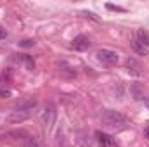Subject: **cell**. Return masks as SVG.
<instances>
[{
    "label": "cell",
    "instance_id": "9",
    "mask_svg": "<svg viewBox=\"0 0 149 147\" xmlns=\"http://www.w3.org/2000/svg\"><path fill=\"white\" fill-rule=\"evenodd\" d=\"M132 49H134L139 55H148V54H149V49L146 47V45H142L137 38H134V40H132Z\"/></svg>",
    "mask_w": 149,
    "mask_h": 147
},
{
    "label": "cell",
    "instance_id": "17",
    "mask_svg": "<svg viewBox=\"0 0 149 147\" xmlns=\"http://www.w3.org/2000/svg\"><path fill=\"white\" fill-rule=\"evenodd\" d=\"M5 37H7V33H5V30H3V28H0V42H2V40H3Z\"/></svg>",
    "mask_w": 149,
    "mask_h": 147
},
{
    "label": "cell",
    "instance_id": "6",
    "mask_svg": "<svg viewBox=\"0 0 149 147\" xmlns=\"http://www.w3.org/2000/svg\"><path fill=\"white\" fill-rule=\"evenodd\" d=\"M95 139H97V142L102 147H113L114 146V139H113L111 135L104 133V132H95Z\"/></svg>",
    "mask_w": 149,
    "mask_h": 147
},
{
    "label": "cell",
    "instance_id": "4",
    "mask_svg": "<svg viewBox=\"0 0 149 147\" xmlns=\"http://www.w3.org/2000/svg\"><path fill=\"white\" fill-rule=\"evenodd\" d=\"M95 55L102 64H108V66H113V64L118 62V54L111 49H99Z\"/></svg>",
    "mask_w": 149,
    "mask_h": 147
},
{
    "label": "cell",
    "instance_id": "16",
    "mask_svg": "<svg viewBox=\"0 0 149 147\" xmlns=\"http://www.w3.org/2000/svg\"><path fill=\"white\" fill-rule=\"evenodd\" d=\"M108 9H111V10H120V12H123V7H118V5H113V3H108Z\"/></svg>",
    "mask_w": 149,
    "mask_h": 147
},
{
    "label": "cell",
    "instance_id": "14",
    "mask_svg": "<svg viewBox=\"0 0 149 147\" xmlns=\"http://www.w3.org/2000/svg\"><path fill=\"white\" fill-rule=\"evenodd\" d=\"M19 45L28 49V47H33V45H35V42H33V40H23V42H19Z\"/></svg>",
    "mask_w": 149,
    "mask_h": 147
},
{
    "label": "cell",
    "instance_id": "8",
    "mask_svg": "<svg viewBox=\"0 0 149 147\" xmlns=\"http://www.w3.org/2000/svg\"><path fill=\"white\" fill-rule=\"evenodd\" d=\"M59 73L63 74V76H66V78H74V76H76L74 68H71L68 62H61V64H59Z\"/></svg>",
    "mask_w": 149,
    "mask_h": 147
},
{
    "label": "cell",
    "instance_id": "3",
    "mask_svg": "<svg viewBox=\"0 0 149 147\" xmlns=\"http://www.w3.org/2000/svg\"><path fill=\"white\" fill-rule=\"evenodd\" d=\"M56 116H57L56 106H54L52 102L45 104V107L42 111V125H43L47 130H50V128L54 126V123H56Z\"/></svg>",
    "mask_w": 149,
    "mask_h": 147
},
{
    "label": "cell",
    "instance_id": "11",
    "mask_svg": "<svg viewBox=\"0 0 149 147\" xmlns=\"http://www.w3.org/2000/svg\"><path fill=\"white\" fill-rule=\"evenodd\" d=\"M135 38H137L142 45H146V47L149 49V33H148V31H137Z\"/></svg>",
    "mask_w": 149,
    "mask_h": 147
},
{
    "label": "cell",
    "instance_id": "1",
    "mask_svg": "<svg viewBox=\"0 0 149 147\" xmlns=\"http://www.w3.org/2000/svg\"><path fill=\"white\" fill-rule=\"evenodd\" d=\"M99 119H101L102 126L108 128V130H111V132H121V130H125V128L128 126V119H127V116H123L121 112L113 111V109L101 111Z\"/></svg>",
    "mask_w": 149,
    "mask_h": 147
},
{
    "label": "cell",
    "instance_id": "18",
    "mask_svg": "<svg viewBox=\"0 0 149 147\" xmlns=\"http://www.w3.org/2000/svg\"><path fill=\"white\" fill-rule=\"evenodd\" d=\"M144 133H146V137H148V139H149V126H148V128H146V132H144Z\"/></svg>",
    "mask_w": 149,
    "mask_h": 147
},
{
    "label": "cell",
    "instance_id": "7",
    "mask_svg": "<svg viewBox=\"0 0 149 147\" xmlns=\"http://www.w3.org/2000/svg\"><path fill=\"white\" fill-rule=\"evenodd\" d=\"M127 68H128V73L130 74H135V76L142 74V66L135 59H127Z\"/></svg>",
    "mask_w": 149,
    "mask_h": 147
},
{
    "label": "cell",
    "instance_id": "5",
    "mask_svg": "<svg viewBox=\"0 0 149 147\" xmlns=\"http://www.w3.org/2000/svg\"><path fill=\"white\" fill-rule=\"evenodd\" d=\"M71 47H73L74 50H87L88 47H90V40L88 37H85V35H78V37L73 40V43H71Z\"/></svg>",
    "mask_w": 149,
    "mask_h": 147
},
{
    "label": "cell",
    "instance_id": "12",
    "mask_svg": "<svg viewBox=\"0 0 149 147\" xmlns=\"http://www.w3.org/2000/svg\"><path fill=\"white\" fill-rule=\"evenodd\" d=\"M132 94H134V95H135V99H139V101H142V99H144V92L141 90V85H137V83H135V85H132Z\"/></svg>",
    "mask_w": 149,
    "mask_h": 147
},
{
    "label": "cell",
    "instance_id": "19",
    "mask_svg": "<svg viewBox=\"0 0 149 147\" xmlns=\"http://www.w3.org/2000/svg\"><path fill=\"white\" fill-rule=\"evenodd\" d=\"M146 106H148V107H149V99H148V101H146Z\"/></svg>",
    "mask_w": 149,
    "mask_h": 147
},
{
    "label": "cell",
    "instance_id": "10",
    "mask_svg": "<svg viewBox=\"0 0 149 147\" xmlns=\"http://www.w3.org/2000/svg\"><path fill=\"white\" fill-rule=\"evenodd\" d=\"M56 147H70L68 139H66V135H64L63 130H59V132L56 133Z\"/></svg>",
    "mask_w": 149,
    "mask_h": 147
},
{
    "label": "cell",
    "instance_id": "2",
    "mask_svg": "<svg viewBox=\"0 0 149 147\" xmlns=\"http://www.w3.org/2000/svg\"><path fill=\"white\" fill-rule=\"evenodd\" d=\"M35 106H37V101H28V102L21 104L19 107H16L14 111H10L5 116V121L7 123H23L24 119L30 118V114H31V111L35 109Z\"/></svg>",
    "mask_w": 149,
    "mask_h": 147
},
{
    "label": "cell",
    "instance_id": "13",
    "mask_svg": "<svg viewBox=\"0 0 149 147\" xmlns=\"http://www.w3.org/2000/svg\"><path fill=\"white\" fill-rule=\"evenodd\" d=\"M24 147H42V146L38 144V140L35 139V137H31V135H30V137L24 140Z\"/></svg>",
    "mask_w": 149,
    "mask_h": 147
},
{
    "label": "cell",
    "instance_id": "15",
    "mask_svg": "<svg viewBox=\"0 0 149 147\" xmlns=\"http://www.w3.org/2000/svg\"><path fill=\"white\" fill-rule=\"evenodd\" d=\"M10 95H12V92H10V90H7V88H0V97L7 99V97H10Z\"/></svg>",
    "mask_w": 149,
    "mask_h": 147
}]
</instances>
